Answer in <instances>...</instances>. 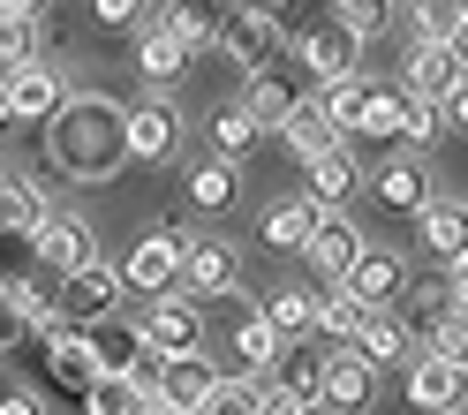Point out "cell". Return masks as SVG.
<instances>
[{"mask_svg":"<svg viewBox=\"0 0 468 415\" xmlns=\"http://www.w3.org/2000/svg\"><path fill=\"white\" fill-rule=\"evenodd\" d=\"M46 159L76 174V182H106L129 166V106H113L99 91H69L46 122Z\"/></svg>","mask_w":468,"mask_h":415,"instance_id":"6da1fadb","label":"cell"},{"mask_svg":"<svg viewBox=\"0 0 468 415\" xmlns=\"http://www.w3.org/2000/svg\"><path fill=\"white\" fill-rule=\"evenodd\" d=\"M113 272H122V294H174V287H182V227L136 234L129 257L113 264Z\"/></svg>","mask_w":468,"mask_h":415,"instance_id":"7a4b0ae2","label":"cell"},{"mask_svg":"<svg viewBox=\"0 0 468 415\" xmlns=\"http://www.w3.org/2000/svg\"><path fill=\"white\" fill-rule=\"evenodd\" d=\"M182 294H197V303L242 294V250L227 234H182Z\"/></svg>","mask_w":468,"mask_h":415,"instance_id":"3957f363","label":"cell"},{"mask_svg":"<svg viewBox=\"0 0 468 415\" xmlns=\"http://www.w3.org/2000/svg\"><path fill=\"white\" fill-rule=\"evenodd\" d=\"M136 340L152 347L159 363H166V355H204V310H197V294H182V287L152 294V310L136 317Z\"/></svg>","mask_w":468,"mask_h":415,"instance_id":"277c9868","label":"cell"},{"mask_svg":"<svg viewBox=\"0 0 468 415\" xmlns=\"http://www.w3.org/2000/svg\"><path fill=\"white\" fill-rule=\"evenodd\" d=\"M31 257L46 264V280H69V272H83V264H99V234L76 212H46L31 227Z\"/></svg>","mask_w":468,"mask_h":415,"instance_id":"5b68a950","label":"cell"},{"mask_svg":"<svg viewBox=\"0 0 468 415\" xmlns=\"http://www.w3.org/2000/svg\"><path fill=\"white\" fill-rule=\"evenodd\" d=\"M53 294H61V325H83V333H91V325H113V310L129 303L113 264H83V272L53 280Z\"/></svg>","mask_w":468,"mask_h":415,"instance_id":"8992f818","label":"cell"},{"mask_svg":"<svg viewBox=\"0 0 468 415\" xmlns=\"http://www.w3.org/2000/svg\"><path fill=\"white\" fill-rule=\"evenodd\" d=\"M317 408H333V415H370V408H378V363H363L356 347H333L325 370H317Z\"/></svg>","mask_w":468,"mask_h":415,"instance_id":"52a82bcc","label":"cell"},{"mask_svg":"<svg viewBox=\"0 0 468 415\" xmlns=\"http://www.w3.org/2000/svg\"><path fill=\"white\" fill-rule=\"evenodd\" d=\"M333 287L347 294V303H363V310H393V303H400V287H408V264H400L393 250H370V242H363V257L347 264Z\"/></svg>","mask_w":468,"mask_h":415,"instance_id":"ba28073f","label":"cell"},{"mask_svg":"<svg viewBox=\"0 0 468 415\" xmlns=\"http://www.w3.org/2000/svg\"><path fill=\"white\" fill-rule=\"evenodd\" d=\"M303 69H310V83L363 76V38L347 31V23H310V31H303Z\"/></svg>","mask_w":468,"mask_h":415,"instance_id":"9c48e42d","label":"cell"},{"mask_svg":"<svg viewBox=\"0 0 468 415\" xmlns=\"http://www.w3.org/2000/svg\"><path fill=\"white\" fill-rule=\"evenodd\" d=\"M0 99H8L16 122H53V106L69 99V83H61V69H53V61H23V69L0 76Z\"/></svg>","mask_w":468,"mask_h":415,"instance_id":"30bf717a","label":"cell"},{"mask_svg":"<svg viewBox=\"0 0 468 415\" xmlns=\"http://www.w3.org/2000/svg\"><path fill=\"white\" fill-rule=\"evenodd\" d=\"M461 76H468V69L453 61V46H423V38H416V46H408V69H400V91L423 99V106H446V99L461 91Z\"/></svg>","mask_w":468,"mask_h":415,"instance_id":"8fae6325","label":"cell"},{"mask_svg":"<svg viewBox=\"0 0 468 415\" xmlns=\"http://www.w3.org/2000/svg\"><path fill=\"white\" fill-rule=\"evenodd\" d=\"M363 189H370V204H378V212H393V219H416L423 212V204H431V174L416 166V159H386V166H378V174H363Z\"/></svg>","mask_w":468,"mask_h":415,"instance_id":"7c38bea8","label":"cell"},{"mask_svg":"<svg viewBox=\"0 0 468 415\" xmlns=\"http://www.w3.org/2000/svg\"><path fill=\"white\" fill-rule=\"evenodd\" d=\"M212 385H219V370L204 363V355H166V363L152 370V400H159V408H174V415H197Z\"/></svg>","mask_w":468,"mask_h":415,"instance_id":"4fadbf2b","label":"cell"},{"mask_svg":"<svg viewBox=\"0 0 468 415\" xmlns=\"http://www.w3.org/2000/svg\"><path fill=\"white\" fill-rule=\"evenodd\" d=\"M416 242H423V257L431 264H453L468 257V204H453V197H431L423 212H416Z\"/></svg>","mask_w":468,"mask_h":415,"instance_id":"5bb4252c","label":"cell"},{"mask_svg":"<svg viewBox=\"0 0 468 415\" xmlns=\"http://www.w3.org/2000/svg\"><path fill=\"white\" fill-rule=\"evenodd\" d=\"M219 53H227L234 69L265 76V69H272V53H280V23H272V16H257V8H234V16H227V31H219Z\"/></svg>","mask_w":468,"mask_h":415,"instance_id":"9a60e30c","label":"cell"},{"mask_svg":"<svg viewBox=\"0 0 468 415\" xmlns=\"http://www.w3.org/2000/svg\"><path fill=\"white\" fill-rule=\"evenodd\" d=\"M174 144H182V113H174L166 99L129 106V159H136V166H166Z\"/></svg>","mask_w":468,"mask_h":415,"instance_id":"2e32d148","label":"cell"},{"mask_svg":"<svg viewBox=\"0 0 468 415\" xmlns=\"http://www.w3.org/2000/svg\"><path fill=\"white\" fill-rule=\"evenodd\" d=\"M356 197H363V159L347 152V144L310 159V204L317 212H340V204H356Z\"/></svg>","mask_w":468,"mask_h":415,"instance_id":"e0dca14e","label":"cell"},{"mask_svg":"<svg viewBox=\"0 0 468 415\" xmlns=\"http://www.w3.org/2000/svg\"><path fill=\"white\" fill-rule=\"evenodd\" d=\"M461 393H468L461 363H438V355H416V363H408V400H416L423 415H453Z\"/></svg>","mask_w":468,"mask_h":415,"instance_id":"ac0fdd59","label":"cell"},{"mask_svg":"<svg viewBox=\"0 0 468 415\" xmlns=\"http://www.w3.org/2000/svg\"><path fill=\"white\" fill-rule=\"evenodd\" d=\"M363 355V363H378V370H393V363H416V333L393 317V310H363V325H356V340H347Z\"/></svg>","mask_w":468,"mask_h":415,"instance_id":"d6986e66","label":"cell"},{"mask_svg":"<svg viewBox=\"0 0 468 415\" xmlns=\"http://www.w3.org/2000/svg\"><path fill=\"white\" fill-rule=\"evenodd\" d=\"M38 347H46L53 385H69V393H83V385L99 378V347H91V333H83V325H61V333H46Z\"/></svg>","mask_w":468,"mask_h":415,"instance_id":"ffe728a7","label":"cell"},{"mask_svg":"<svg viewBox=\"0 0 468 415\" xmlns=\"http://www.w3.org/2000/svg\"><path fill=\"white\" fill-rule=\"evenodd\" d=\"M303 257H310V264H317V272H325V280H340L347 264L363 257V227L347 219V212H325V219L310 227V242H303Z\"/></svg>","mask_w":468,"mask_h":415,"instance_id":"44dd1931","label":"cell"},{"mask_svg":"<svg viewBox=\"0 0 468 415\" xmlns=\"http://www.w3.org/2000/svg\"><path fill=\"white\" fill-rule=\"evenodd\" d=\"M227 16H234L227 0H166L159 31H174V38H182V53H204V46H219Z\"/></svg>","mask_w":468,"mask_h":415,"instance_id":"7402d4cb","label":"cell"},{"mask_svg":"<svg viewBox=\"0 0 468 415\" xmlns=\"http://www.w3.org/2000/svg\"><path fill=\"white\" fill-rule=\"evenodd\" d=\"M234 197H242V166H227V159H197L182 174V204L189 212H234Z\"/></svg>","mask_w":468,"mask_h":415,"instance_id":"603a6c76","label":"cell"},{"mask_svg":"<svg viewBox=\"0 0 468 415\" xmlns=\"http://www.w3.org/2000/svg\"><path fill=\"white\" fill-rule=\"evenodd\" d=\"M227 355H234V370H250V378H265L280 363V333L265 325V310H242L227 325Z\"/></svg>","mask_w":468,"mask_h":415,"instance_id":"cb8c5ba5","label":"cell"},{"mask_svg":"<svg viewBox=\"0 0 468 415\" xmlns=\"http://www.w3.org/2000/svg\"><path fill=\"white\" fill-rule=\"evenodd\" d=\"M0 310L31 325V340L61 333V294H53V280H8V287H0Z\"/></svg>","mask_w":468,"mask_h":415,"instance_id":"d4e9b609","label":"cell"},{"mask_svg":"<svg viewBox=\"0 0 468 415\" xmlns=\"http://www.w3.org/2000/svg\"><path fill=\"white\" fill-rule=\"evenodd\" d=\"M325 219L310 197H287V204H272L265 219H257V234H265V250H280V257H303V242H310V227Z\"/></svg>","mask_w":468,"mask_h":415,"instance_id":"484cf974","label":"cell"},{"mask_svg":"<svg viewBox=\"0 0 468 415\" xmlns=\"http://www.w3.org/2000/svg\"><path fill=\"white\" fill-rule=\"evenodd\" d=\"M144 408H152V385L129 370H99L83 385V415H144Z\"/></svg>","mask_w":468,"mask_h":415,"instance_id":"4316f807","label":"cell"},{"mask_svg":"<svg viewBox=\"0 0 468 415\" xmlns=\"http://www.w3.org/2000/svg\"><path fill=\"white\" fill-rule=\"evenodd\" d=\"M257 310H265V325L280 333V347H287V340H310V333H317V294H310V287H295V280H287V287H272Z\"/></svg>","mask_w":468,"mask_h":415,"instance_id":"83f0119b","label":"cell"},{"mask_svg":"<svg viewBox=\"0 0 468 415\" xmlns=\"http://www.w3.org/2000/svg\"><path fill=\"white\" fill-rule=\"evenodd\" d=\"M317 113L333 122V136H363V106H370V83L363 76H347V83H317Z\"/></svg>","mask_w":468,"mask_h":415,"instance_id":"f1b7e54d","label":"cell"},{"mask_svg":"<svg viewBox=\"0 0 468 415\" xmlns=\"http://www.w3.org/2000/svg\"><path fill=\"white\" fill-rule=\"evenodd\" d=\"M280 144H287V152H295L303 166L317 159V152H333V122H325V113H317V99H295V113H287V122H280Z\"/></svg>","mask_w":468,"mask_h":415,"instance_id":"f546056e","label":"cell"},{"mask_svg":"<svg viewBox=\"0 0 468 415\" xmlns=\"http://www.w3.org/2000/svg\"><path fill=\"white\" fill-rule=\"evenodd\" d=\"M242 113L257 122V136H265V129H280L287 113H295V83H280L272 69H265V76H250V91H242Z\"/></svg>","mask_w":468,"mask_h":415,"instance_id":"4dcf8cb0","label":"cell"},{"mask_svg":"<svg viewBox=\"0 0 468 415\" xmlns=\"http://www.w3.org/2000/svg\"><path fill=\"white\" fill-rule=\"evenodd\" d=\"M136 69L152 76V83H174V76L189 69V53H182V38H174V31H159V23H144V31H136Z\"/></svg>","mask_w":468,"mask_h":415,"instance_id":"1f68e13d","label":"cell"},{"mask_svg":"<svg viewBox=\"0 0 468 415\" xmlns=\"http://www.w3.org/2000/svg\"><path fill=\"white\" fill-rule=\"evenodd\" d=\"M265 408V378H250V370H219V385L204 393L197 415H257Z\"/></svg>","mask_w":468,"mask_h":415,"instance_id":"d6a6232c","label":"cell"},{"mask_svg":"<svg viewBox=\"0 0 468 415\" xmlns=\"http://www.w3.org/2000/svg\"><path fill=\"white\" fill-rule=\"evenodd\" d=\"M317 370H325V355H310V340H287L280 347V363L265 370L280 393H303V400H317Z\"/></svg>","mask_w":468,"mask_h":415,"instance_id":"836d02e7","label":"cell"},{"mask_svg":"<svg viewBox=\"0 0 468 415\" xmlns=\"http://www.w3.org/2000/svg\"><path fill=\"white\" fill-rule=\"evenodd\" d=\"M204 136H212V159H227V166H242V159L257 152V122H250L242 106H219V113H212V129H204Z\"/></svg>","mask_w":468,"mask_h":415,"instance_id":"e575fe53","label":"cell"},{"mask_svg":"<svg viewBox=\"0 0 468 415\" xmlns=\"http://www.w3.org/2000/svg\"><path fill=\"white\" fill-rule=\"evenodd\" d=\"M400 122H408V91H400V83H370L363 136H370V144H400Z\"/></svg>","mask_w":468,"mask_h":415,"instance_id":"d590c367","label":"cell"},{"mask_svg":"<svg viewBox=\"0 0 468 415\" xmlns=\"http://www.w3.org/2000/svg\"><path fill=\"white\" fill-rule=\"evenodd\" d=\"M38 219H46V197L23 174H0V234H31Z\"/></svg>","mask_w":468,"mask_h":415,"instance_id":"8d00e7d4","label":"cell"},{"mask_svg":"<svg viewBox=\"0 0 468 415\" xmlns=\"http://www.w3.org/2000/svg\"><path fill=\"white\" fill-rule=\"evenodd\" d=\"M416 355H438V363H461V370H468V317H461V310H438V317L423 325Z\"/></svg>","mask_w":468,"mask_h":415,"instance_id":"74e56055","label":"cell"},{"mask_svg":"<svg viewBox=\"0 0 468 415\" xmlns=\"http://www.w3.org/2000/svg\"><path fill=\"white\" fill-rule=\"evenodd\" d=\"M23 61H38V16L0 8V69H23Z\"/></svg>","mask_w":468,"mask_h":415,"instance_id":"f35d334b","label":"cell"},{"mask_svg":"<svg viewBox=\"0 0 468 415\" xmlns=\"http://www.w3.org/2000/svg\"><path fill=\"white\" fill-rule=\"evenodd\" d=\"M438 310H446V287H438V280H423V287H400V303H393V317H400L416 340H423V325H431Z\"/></svg>","mask_w":468,"mask_h":415,"instance_id":"ab89813d","label":"cell"},{"mask_svg":"<svg viewBox=\"0 0 468 415\" xmlns=\"http://www.w3.org/2000/svg\"><path fill=\"white\" fill-rule=\"evenodd\" d=\"M356 325H363V303H347L340 287H325V294H317V333H333V340L347 347V340H356Z\"/></svg>","mask_w":468,"mask_h":415,"instance_id":"60d3db41","label":"cell"},{"mask_svg":"<svg viewBox=\"0 0 468 415\" xmlns=\"http://www.w3.org/2000/svg\"><path fill=\"white\" fill-rule=\"evenodd\" d=\"M408 16H416V38L423 46H453V23H461L453 0H408Z\"/></svg>","mask_w":468,"mask_h":415,"instance_id":"b9f144b4","label":"cell"},{"mask_svg":"<svg viewBox=\"0 0 468 415\" xmlns=\"http://www.w3.org/2000/svg\"><path fill=\"white\" fill-rule=\"evenodd\" d=\"M325 8H333V23H347L356 38H378V31H386V0H325Z\"/></svg>","mask_w":468,"mask_h":415,"instance_id":"7bdbcfd3","label":"cell"},{"mask_svg":"<svg viewBox=\"0 0 468 415\" xmlns=\"http://www.w3.org/2000/svg\"><path fill=\"white\" fill-rule=\"evenodd\" d=\"M99 31H144V0H91Z\"/></svg>","mask_w":468,"mask_h":415,"instance_id":"ee69618b","label":"cell"},{"mask_svg":"<svg viewBox=\"0 0 468 415\" xmlns=\"http://www.w3.org/2000/svg\"><path fill=\"white\" fill-rule=\"evenodd\" d=\"M438 136V106H423V99H408V122H400V144L416 152V144H431Z\"/></svg>","mask_w":468,"mask_h":415,"instance_id":"f6af8a7d","label":"cell"},{"mask_svg":"<svg viewBox=\"0 0 468 415\" xmlns=\"http://www.w3.org/2000/svg\"><path fill=\"white\" fill-rule=\"evenodd\" d=\"M257 415H317V400H303V393H280V385L265 378V408Z\"/></svg>","mask_w":468,"mask_h":415,"instance_id":"bcb514c9","label":"cell"},{"mask_svg":"<svg viewBox=\"0 0 468 415\" xmlns=\"http://www.w3.org/2000/svg\"><path fill=\"white\" fill-rule=\"evenodd\" d=\"M0 415H46V400L23 393V385H8V393H0Z\"/></svg>","mask_w":468,"mask_h":415,"instance_id":"7dc6e473","label":"cell"},{"mask_svg":"<svg viewBox=\"0 0 468 415\" xmlns=\"http://www.w3.org/2000/svg\"><path fill=\"white\" fill-rule=\"evenodd\" d=\"M446 310H461V317H468V257L446 272Z\"/></svg>","mask_w":468,"mask_h":415,"instance_id":"c3c4849f","label":"cell"},{"mask_svg":"<svg viewBox=\"0 0 468 415\" xmlns=\"http://www.w3.org/2000/svg\"><path fill=\"white\" fill-rule=\"evenodd\" d=\"M438 113H446V122H453V129H468V76H461V91H453L446 106H438Z\"/></svg>","mask_w":468,"mask_h":415,"instance_id":"681fc988","label":"cell"},{"mask_svg":"<svg viewBox=\"0 0 468 415\" xmlns=\"http://www.w3.org/2000/svg\"><path fill=\"white\" fill-rule=\"evenodd\" d=\"M23 340H31V325H23V317H8V310H0V347H23Z\"/></svg>","mask_w":468,"mask_h":415,"instance_id":"f907efd6","label":"cell"},{"mask_svg":"<svg viewBox=\"0 0 468 415\" xmlns=\"http://www.w3.org/2000/svg\"><path fill=\"white\" fill-rule=\"evenodd\" d=\"M453 61H461V69H468V16H461V23H453Z\"/></svg>","mask_w":468,"mask_h":415,"instance_id":"816d5d0a","label":"cell"},{"mask_svg":"<svg viewBox=\"0 0 468 415\" xmlns=\"http://www.w3.org/2000/svg\"><path fill=\"white\" fill-rule=\"evenodd\" d=\"M250 8H257V16H272V23H280L287 8H295V0H250Z\"/></svg>","mask_w":468,"mask_h":415,"instance_id":"f5cc1de1","label":"cell"},{"mask_svg":"<svg viewBox=\"0 0 468 415\" xmlns=\"http://www.w3.org/2000/svg\"><path fill=\"white\" fill-rule=\"evenodd\" d=\"M0 8H8V16H38L46 0H0Z\"/></svg>","mask_w":468,"mask_h":415,"instance_id":"db71d44e","label":"cell"},{"mask_svg":"<svg viewBox=\"0 0 468 415\" xmlns=\"http://www.w3.org/2000/svg\"><path fill=\"white\" fill-rule=\"evenodd\" d=\"M8 122H16V113H8V99H0V129H8Z\"/></svg>","mask_w":468,"mask_h":415,"instance_id":"11a10c76","label":"cell"},{"mask_svg":"<svg viewBox=\"0 0 468 415\" xmlns=\"http://www.w3.org/2000/svg\"><path fill=\"white\" fill-rule=\"evenodd\" d=\"M144 415H174V408H159V400H152V408H144Z\"/></svg>","mask_w":468,"mask_h":415,"instance_id":"9f6ffc18","label":"cell"},{"mask_svg":"<svg viewBox=\"0 0 468 415\" xmlns=\"http://www.w3.org/2000/svg\"><path fill=\"white\" fill-rule=\"evenodd\" d=\"M453 8H461V16H468V0H453Z\"/></svg>","mask_w":468,"mask_h":415,"instance_id":"6f0895ef","label":"cell"},{"mask_svg":"<svg viewBox=\"0 0 468 415\" xmlns=\"http://www.w3.org/2000/svg\"><path fill=\"white\" fill-rule=\"evenodd\" d=\"M453 415H461V408H453Z\"/></svg>","mask_w":468,"mask_h":415,"instance_id":"680465c9","label":"cell"}]
</instances>
